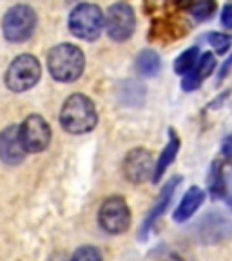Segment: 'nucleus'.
<instances>
[{"label": "nucleus", "mask_w": 232, "mask_h": 261, "mask_svg": "<svg viewBox=\"0 0 232 261\" xmlns=\"http://www.w3.org/2000/svg\"><path fill=\"white\" fill-rule=\"evenodd\" d=\"M104 18L102 9L94 4H78L69 15V31L76 38L93 42L102 35Z\"/></svg>", "instance_id": "nucleus-4"}, {"label": "nucleus", "mask_w": 232, "mask_h": 261, "mask_svg": "<svg viewBox=\"0 0 232 261\" xmlns=\"http://www.w3.org/2000/svg\"><path fill=\"white\" fill-rule=\"evenodd\" d=\"M24 143L20 138V127L9 125L0 133V160L6 165H18L25 158Z\"/></svg>", "instance_id": "nucleus-11"}, {"label": "nucleus", "mask_w": 232, "mask_h": 261, "mask_svg": "<svg viewBox=\"0 0 232 261\" xmlns=\"http://www.w3.org/2000/svg\"><path fill=\"white\" fill-rule=\"evenodd\" d=\"M200 47L198 45H192V47H187L185 51L178 55V58L174 60V73L179 74V76H185L187 73H191L192 67L196 65L198 58H200Z\"/></svg>", "instance_id": "nucleus-20"}, {"label": "nucleus", "mask_w": 232, "mask_h": 261, "mask_svg": "<svg viewBox=\"0 0 232 261\" xmlns=\"http://www.w3.org/2000/svg\"><path fill=\"white\" fill-rule=\"evenodd\" d=\"M37 28V13L25 4H16L4 15L2 20V33L8 42L22 44L29 40Z\"/></svg>", "instance_id": "nucleus-3"}, {"label": "nucleus", "mask_w": 232, "mask_h": 261, "mask_svg": "<svg viewBox=\"0 0 232 261\" xmlns=\"http://www.w3.org/2000/svg\"><path fill=\"white\" fill-rule=\"evenodd\" d=\"M218 11V0H192L189 4V15L194 22H207Z\"/></svg>", "instance_id": "nucleus-19"}, {"label": "nucleus", "mask_w": 232, "mask_h": 261, "mask_svg": "<svg viewBox=\"0 0 232 261\" xmlns=\"http://www.w3.org/2000/svg\"><path fill=\"white\" fill-rule=\"evenodd\" d=\"M98 223L109 234L125 232L131 225V211L125 200L120 196L107 198L98 211Z\"/></svg>", "instance_id": "nucleus-6"}, {"label": "nucleus", "mask_w": 232, "mask_h": 261, "mask_svg": "<svg viewBox=\"0 0 232 261\" xmlns=\"http://www.w3.org/2000/svg\"><path fill=\"white\" fill-rule=\"evenodd\" d=\"M228 94H230V91H225V93H221L220 96L214 98V100H212V103H209L207 109H218V107H221V106H223L225 100H227V98H228Z\"/></svg>", "instance_id": "nucleus-27"}, {"label": "nucleus", "mask_w": 232, "mask_h": 261, "mask_svg": "<svg viewBox=\"0 0 232 261\" xmlns=\"http://www.w3.org/2000/svg\"><path fill=\"white\" fill-rule=\"evenodd\" d=\"M98 122L96 109L86 94H71L60 111V123L71 135H84L94 129Z\"/></svg>", "instance_id": "nucleus-2"}, {"label": "nucleus", "mask_w": 232, "mask_h": 261, "mask_svg": "<svg viewBox=\"0 0 232 261\" xmlns=\"http://www.w3.org/2000/svg\"><path fill=\"white\" fill-rule=\"evenodd\" d=\"M194 232L201 243H220L232 236V220L223 216L221 212H207L194 225Z\"/></svg>", "instance_id": "nucleus-9"}, {"label": "nucleus", "mask_w": 232, "mask_h": 261, "mask_svg": "<svg viewBox=\"0 0 232 261\" xmlns=\"http://www.w3.org/2000/svg\"><path fill=\"white\" fill-rule=\"evenodd\" d=\"M179 143L182 142H179L176 130L169 129V142H167V145H165V149L162 151V154H160L158 162L154 163V174H152V181H154V184H158L160 178H162V176L165 174V171L169 169V165H171L176 156H178Z\"/></svg>", "instance_id": "nucleus-15"}, {"label": "nucleus", "mask_w": 232, "mask_h": 261, "mask_svg": "<svg viewBox=\"0 0 232 261\" xmlns=\"http://www.w3.org/2000/svg\"><path fill=\"white\" fill-rule=\"evenodd\" d=\"M40 74V62L33 55H20L9 64L8 71H6V86L9 91L24 93L37 86Z\"/></svg>", "instance_id": "nucleus-5"}, {"label": "nucleus", "mask_w": 232, "mask_h": 261, "mask_svg": "<svg viewBox=\"0 0 232 261\" xmlns=\"http://www.w3.org/2000/svg\"><path fill=\"white\" fill-rule=\"evenodd\" d=\"M20 138L28 152H42L51 142V127L40 114H29L20 125Z\"/></svg>", "instance_id": "nucleus-8"}, {"label": "nucleus", "mask_w": 232, "mask_h": 261, "mask_svg": "<svg viewBox=\"0 0 232 261\" xmlns=\"http://www.w3.org/2000/svg\"><path fill=\"white\" fill-rule=\"evenodd\" d=\"M136 29L135 11L125 2H116L107 11V35L114 42H125Z\"/></svg>", "instance_id": "nucleus-7"}, {"label": "nucleus", "mask_w": 232, "mask_h": 261, "mask_svg": "<svg viewBox=\"0 0 232 261\" xmlns=\"http://www.w3.org/2000/svg\"><path fill=\"white\" fill-rule=\"evenodd\" d=\"M221 154H223V158L227 160L228 165L232 167V133L221 140Z\"/></svg>", "instance_id": "nucleus-25"}, {"label": "nucleus", "mask_w": 232, "mask_h": 261, "mask_svg": "<svg viewBox=\"0 0 232 261\" xmlns=\"http://www.w3.org/2000/svg\"><path fill=\"white\" fill-rule=\"evenodd\" d=\"M123 174L131 184H143L154 174V158L147 149H133L123 160Z\"/></svg>", "instance_id": "nucleus-10"}, {"label": "nucleus", "mask_w": 232, "mask_h": 261, "mask_svg": "<svg viewBox=\"0 0 232 261\" xmlns=\"http://www.w3.org/2000/svg\"><path fill=\"white\" fill-rule=\"evenodd\" d=\"M71 261H102V254L94 247H80L76 252L73 254Z\"/></svg>", "instance_id": "nucleus-23"}, {"label": "nucleus", "mask_w": 232, "mask_h": 261, "mask_svg": "<svg viewBox=\"0 0 232 261\" xmlns=\"http://www.w3.org/2000/svg\"><path fill=\"white\" fill-rule=\"evenodd\" d=\"M179 184H182V178H179V176H172L167 184L163 185V189L160 191L158 200H156V203L152 205V208L149 211L145 221L142 223V228H140V240H145L147 232H149V230L154 227V223L158 221V218L162 216L163 212L167 211L169 203H171L172 196H174V192H176V189H178Z\"/></svg>", "instance_id": "nucleus-13"}, {"label": "nucleus", "mask_w": 232, "mask_h": 261, "mask_svg": "<svg viewBox=\"0 0 232 261\" xmlns=\"http://www.w3.org/2000/svg\"><path fill=\"white\" fill-rule=\"evenodd\" d=\"M203 200H205L203 189L192 185V187L189 189V191L184 194V198H182L179 205L176 207V211H174V221H178V223H182V221H187L189 218H191L192 214H194V212L201 207Z\"/></svg>", "instance_id": "nucleus-14"}, {"label": "nucleus", "mask_w": 232, "mask_h": 261, "mask_svg": "<svg viewBox=\"0 0 232 261\" xmlns=\"http://www.w3.org/2000/svg\"><path fill=\"white\" fill-rule=\"evenodd\" d=\"M135 67L142 76L152 78L162 69V58H160V55L156 53L154 49H143V51H140L138 57H136Z\"/></svg>", "instance_id": "nucleus-17"}, {"label": "nucleus", "mask_w": 232, "mask_h": 261, "mask_svg": "<svg viewBox=\"0 0 232 261\" xmlns=\"http://www.w3.org/2000/svg\"><path fill=\"white\" fill-rule=\"evenodd\" d=\"M203 38L207 40V44L214 49V55L228 53V49H230V45H232V37L221 31H211V33H207Z\"/></svg>", "instance_id": "nucleus-21"}, {"label": "nucleus", "mask_w": 232, "mask_h": 261, "mask_svg": "<svg viewBox=\"0 0 232 261\" xmlns=\"http://www.w3.org/2000/svg\"><path fill=\"white\" fill-rule=\"evenodd\" d=\"M207 187L209 192L214 200H220V198H227L228 191H227V179H225V171H223V163L221 160H214L209 169V176H207Z\"/></svg>", "instance_id": "nucleus-16"}, {"label": "nucleus", "mask_w": 232, "mask_h": 261, "mask_svg": "<svg viewBox=\"0 0 232 261\" xmlns=\"http://www.w3.org/2000/svg\"><path fill=\"white\" fill-rule=\"evenodd\" d=\"M218 67V58L214 53L207 51V53H201L196 65L192 67L191 73H187L185 76H182V89L185 93H192V91L200 89L201 84L211 76Z\"/></svg>", "instance_id": "nucleus-12"}, {"label": "nucleus", "mask_w": 232, "mask_h": 261, "mask_svg": "<svg viewBox=\"0 0 232 261\" xmlns=\"http://www.w3.org/2000/svg\"><path fill=\"white\" fill-rule=\"evenodd\" d=\"M185 31H187V28L184 24H178V22L172 20H156L154 25H152L151 37L160 42H171L185 35Z\"/></svg>", "instance_id": "nucleus-18"}, {"label": "nucleus", "mask_w": 232, "mask_h": 261, "mask_svg": "<svg viewBox=\"0 0 232 261\" xmlns=\"http://www.w3.org/2000/svg\"><path fill=\"white\" fill-rule=\"evenodd\" d=\"M220 22L225 29H230L232 31V2H228V4L223 6L221 15H220Z\"/></svg>", "instance_id": "nucleus-24"}, {"label": "nucleus", "mask_w": 232, "mask_h": 261, "mask_svg": "<svg viewBox=\"0 0 232 261\" xmlns=\"http://www.w3.org/2000/svg\"><path fill=\"white\" fill-rule=\"evenodd\" d=\"M172 4L178 6V8H189V4H191L192 0H171Z\"/></svg>", "instance_id": "nucleus-28"}, {"label": "nucleus", "mask_w": 232, "mask_h": 261, "mask_svg": "<svg viewBox=\"0 0 232 261\" xmlns=\"http://www.w3.org/2000/svg\"><path fill=\"white\" fill-rule=\"evenodd\" d=\"M86 57L78 45L74 44H58L47 53V71L57 82L69 84L76 82L84 73Z\"/></svg>", "instance_id": "nucleus-1"}, {"label": "nucleus", "mask_w": 232, "mask_h": 261, "mask_svg": "<svg viewBox=\"0 0 232 261\" xmlns=\"http://www.w3.org/2000/svg\"><path fill=\"white\" fill-rule=\"evenodd\" d=\"M230 71H232V51H230V55L225 58L223 64H221L220 73H218V82H223L225 78L228 76V73H230Z\"/></svg>", "instance_id": "nucleus-26"}, {"label": "nucleus", "mask_w": 232, "mask_h": 261, "mask_svg": "<svg viewBox=\"0 0 232 261\" xmlns=\"http://www.w3.org/2000/svg\"><path fill=\"white\" fill-rule=\"evenodd\" d=\"M143 98H145V89H143L140 84L136 82H125V86H123V103L127 106H140L143 102Z\"/></svg>", "instance_id": "nucleus-22"}]
</instances>
